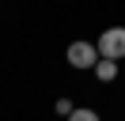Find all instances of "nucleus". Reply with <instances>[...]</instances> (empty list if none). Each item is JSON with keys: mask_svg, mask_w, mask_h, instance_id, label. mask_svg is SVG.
<instances>
[{"mask_svg": "<svg viewBox=\"0 0 125 121\" xmlns=\"http://www.w3.org/2000/svg\"><path fill=\"white\" fill-rule=\"evenodd\" d=\"M64 57H68L72 68H95V64H99V49H95V42H72Z\"/></svg>", "mask_w": 125, "mask_h": 121, "instance_id": "obj_2", "label": "nucleus"}, {"mask_svg": "<svg viewBox=\"0 0 125 121\" xmlns=\"http://www.w3.org/2000/svg\"><path fill=\"white\" fill-rule=\"evenodd\" d=\"M72 110H76V106H72V102H68V98H57V113H61V117H68V113H72Z\"/></svg>", "mask_w": 125, "mask_h": 121, "instance_id": "obj_5", "label": "nucleus"}, {"mask_svg": "<svg viewBox=\"0 0 125 121\" xmlns=\"http://www.w3.org/2000/svg\"><path fill=\"white\" fill-rule=\"evenodd\" d=\"M95 49H99V60H121L125 57V27H110L99 34V42H95Z\"/></svg>", "mask_w": 125, "mask_h": 121, "instance_id": "obj_1", "label": "nucleus"}, {"mask_svg": "<svg viewBox=\"0 0 125 121\" xmlns=\"http://www.w3.org/2000/svg\"><path fill=\"white\" fill-rule=\"evenodd\" d=\"M68 121H102V117H99L95 110H87V106H83V110H72V113H68Z\"/></svg>", "mask_w": 125, "mask_h": 121, "instance_id": "obj_4", "label": "nucleus"}, {"mask_svg": "<svg viewBox=\"0 0 125 121\" xmlns=\"http://www.w3.org/2000/svg\"><path fill=\"white\" fill-rule=\"evenodd\" d=\"M95 76H99L102 83H110L117 76V64H114V60H99V64H95Z\"/></svg>", "mask_w": 125, "mask_h": 121, "instance_id": "obj_3", "label": "nucleus"}]
</instances>
